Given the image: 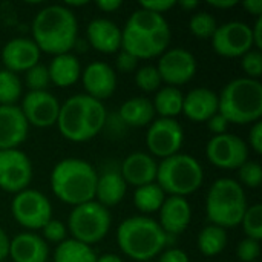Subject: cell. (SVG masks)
I'll list each match as a JSON object with an SVG mask.
<instances>
[{
  "label": "cell",
  "mask_w": 262,
  "mask_h": 262,
  "mask_svg": "<svg viewBox=\"0 0 262 262\" xmlns=\"http://www.w3.org/2000/svg\"><path fill=\"white\" fill-rule=\"evenodd\" d=\"M243 6L249 14L255 15L256 18L262 17V0H246Z\"/></svg>",
  "instance_id": "obj_46"
},
{
  "label": "cell",
  "mask_w": 262,
  "mask_h": 262,
  "mask_svg": "<svg viewBox=\"0 0 262 262\" xmlns=\"http://www.w3.org/2000/svg\"><path fill=\"white\" fill-rule=\"evenodd\" d=\"M117 243L127 258L147 262L163 253L167 235L158 221L147 216H130L118 226Z\"/></svg>",
  "instance_id": "obj_5"
},
{
  "label": "cell",
  "mask_w": 262,
  "mask_h": 262,
  "mask_svg": "<svg viewBox=\"0 0 262 262\" xmlns=\"http://www.w3.org/2000/svg\"><path fill=\"white\" fill-rule=\"evenodd\" d=\"M14 262H46L49 247L37 233H20L9 241V255Z\"/></svg>",
  "instance_id": "obj_24"
},
{
  "label": "cell",
  "mask_w": 262,
  "mask_h": 262,
  "mask_svg": "<svg viewBox=\"0 0 262 262\" xmlns=\"http://www.w3.org/2000/svg\"><path fill=\"white\" fill-rule=\"evenodd\" d=\"M32 37L40 52L69 54L78 41L77 17L64 5L46 6L34 17Z\"/></svg>",
  "instance_id": "obj_2"
},
{
  "label": "cell",
  "mask_w": 262,
  "mask_h": 262,
  "mask_svg": "<svg viewBox=\"0 0 262 262\" xmlns=\"http://www.w3.org/2000/svg\"><path fill=\"white\" fill-rule=\"evenodd\" d=\"M135 84L144 92H155L161 88L163 81L157 66H143L135 72Z\"/></svg>",
  "instance_id": "obj_36"
},
{
  "label": "cell",
  "mask_w": 262,
  "mask_h": 262,
  "mask_svg": "<svg viewBox=\"0 0 262 262\" xmlns=\"http://www.w3.org/2000/svg\"><path fill=\"white\" fill-rule=\"evenodd\" d=\"M97 180L98 173L88 161L66 158L54 166L51 189L60 201L75 207L95 200Z\"/></svg>",
  "instance_id": "obj_4"
},
{
  "label": "cell",
  "mask_w": 262,
  "mask_h": 262,
  "mask_svg": "<svg viewBox=\"0 0 262 262\" xmlns=\"http://www.w3.org/2000/svg\"><path fill=\"white\" fill-rule=\"evenodd\" d=\"M29 124L18 106H0V150L17 149L28 137Z\"/></svg>",
  "instance_id": "obj_19"
},
{
  "label": "cell",
  "mask_w": 262,
  "mask_h": 262,
  "mask_svg": "<svg viewBox=\"0 0 262 262\" xmlns=\"http://www.w3.org/2000/svg\"><path fill=\"white\" fill-rule=\"evenodd\" d=\"M184 141V130L175 118H158L149 124L146 146L150 157L169 158L180 154Z\"/></svg>",
  "instance_id": "obj_11"
},
{
  "label": "cell",
  "mask_w": 262,
  "mask_h": 262,
  "mask_svg": "<svg viewBox=\"0 0 262 262\" xmlns=\"http://www.w3.org/2000/svg\"><path fill=\"white\" fill-rule=\"evenodd\" d=\"M21 95V81L17 74L0 69V106H14Z\"/></svg>",
  "instance_id": "obj_32"
},
{
  "label": "cell",
  "mask_w": 262,
  "mask_h": 262,
  "mask_svg": "<svg viewBox=\"0 0 262 262\" xmlns=\"http://www.w3.org/2000/svg\"><path fill=\"white\" fill-rule=\"evenodd\" d=\"M183 100L184 95L178 88L164 86L158 89L152 104L155 114H160L161 118H175L183 112Z\"/></svg>",
  "instance_id": "obj_28"
},
{
  "label": "cell",
  "mask_w": 262,
  "mask_h": 262,
  "mask_svg": "<svg viewBox=\"0 0 262 262\" xmlns=\"http://www.w3.org/2000/svg\"><path fill=\"white\" fill-rule=\"evenodd\" d=\"M157 69L161 77V81L177 88L189 83L195 77L196 60L193 54L187 49L173 48L161 54Z\"/></svg>",
  "instance_id": "obj_15"
},
{
  "label": "cell",
  "mask_w": 262,
  "mask_h": 262,
  "mask_svg": "<svg viewBox=\"0 0 262 262\" xmlns=\"http://www.w3.org/2000/svg\"><path fill=\"white\" fill-rule=\"evenodd\" d=\"M91 46L103 54H115L121 49V29L107 18H94L86 28Z\"/></svg>",
  "instance_id": "obj_23"
},
{
  "label": "cell",
  "mask_w": 262,
  "mask_h": 262,
  "mask_svg": "<svg viewBox=\"0 0 262 262\" xmlns=\"http://www.w3.org/2000/svg\"><path fill=\"white\" fill-rule=\"evenodd\" d=\"M106 117V107L101 101L86 94H78L60 106L57 126L66 140L84 143L101 132Z\"/></svg>",
  "instance_id": "obj_3"
},
{
  "label": "cell",
  "mask_w": 262,
  "mask_h": 262,
  "mask_svg": "<svg viewBox=\"0 0 262 262\" xmlns=\"http://www.w3.org/2000/svg\"><path fill=\"white\" fill-rule=\"evenodd\" d=\"M241 66L243 71L246 72L247 78L252 80H259V77L262 75V54L261 51L252 49L247 54L243 55L241 60Z\"/></svg>",
  "instance_id": "obj_38"
},
{
  "label": "cell",
  "mask_w": 262,
  "mask_h": 262,
  "mask_svg": "<svg viewBox=\"0 0 262 262\" xmlns=\"http://www.w3.org/2000/svg\"><path fill=\"white\" fill-rule=\"evenodd\" d=\"M60 103L55 95L48 91L28 92L21 101L20 111L26 118L29 126H35L40 129L51 127L57 124Z\"/></svg>",
  "instance_id": "obj_16"
},
{
  "label": "cell",
  "mask_w": 262,
  "mask_h": 262,
  "mask_svg": "<svg viewBox=\"0 0 262 262\" xmlns=\"http://www.w3.org/2000/svg\"><path fill=\"white\" fill-rule=\"evenodd\" d=\"M97 262H124L120 256L114 253H104L101 256H97Z\"/></svg>",
  "instance_id": "obj_52"
},
{
  "label": "cell",
  "mask_w": 262,
  "mask_h": 262,
  "mask_svg": "<svg viewBox=\"0 0 262 262\" xmlns=\"http://www.w3.org/2000/svg\"><path fill=\"white\" fill-rule=\"evenodd\" d=\"M207 127L212 134L215 135H223V134H227V127H229V121L218 112L215 114L209 121H207Z\"/></svg>",
  "instance_id": "obj_43"
},
{
  "label": "cell",
  "mask_w": 262,
  "mask_h": 262,
  "mask_svg": "<svg viewBox=\"0 0 262 262\" xmlns=\"http://www.w3.org/2000/svg\"><path fill=\"white\" fill-rule=\"evenodd\" d=\"M206 157L220 169L235 170L249 160V146L243 138L233 134L215 135L206 146Z\"/></svg>",
  "instance_id": "obj_12"
},
{
  "label": "cell",
  "mask_w": 262,
  "mask_h": 262,
  "mask_svg": "<svg viewBox=\"0 0 262 262\" xmlns=\"http://www.w3.org/2000/svg\"><path fill=\"white\" fill-rule=\"evenodd\" d=\"M247 207L246 192L236 180L220 178L210 186L207 192V221L221 229L239 226Z\"/></svg>",
  "instance_id": "obj_7"
},
{
  "label": "cell",
  "mask_w": 262,
  "mask_h": 262,
  "mask_svg": "<svg viewBox=\"0 0 262 262\" xmlns=\"http://www.w3.org/2000/svg\"><path fill=\"white\" fill-rule=\"evenodd\" d=\"M207 3L212 8H218V9H230L238 5L236 0H209Z\"/></svg>",
  "instance_id": "obj_50"
},
{
  "label": "cell",
  "mask_w": 262,
  "mask_h": 262,
  "mask_svg": "<svg viewBox=\"0 0 262 262\" xmlns=\"http://www.w3.org/2000/svg\"><path fill=\"white\" fill-rule=\"evenodd\" d=\"M40 49L31 38L17 37L9 40L2 49V61L5 69L17 74L26 72L40 61Z\"/></svg>",
  "instance_id": "obj_17"
},
{
  "label": "cell",
  "mask_w": 262,
  "mask_h": 262,
  "mask_svg": "<svg viewBox=\"0 0 262 262\" xmlns=\"http://www.w3.org/2000/svg\"><path fill=\"white\" fill-rule=\"evenodd\" d=\"M155 117L154 104L149 98L134 97L124 101L120 107V118L124 124L132 127H144L152 123Z\"/></svg>",
  "instance_id": "obj_27"
},
{
  "label": "cell",
  "mask_w": 262,
  "mask_h": 262,
  "mask_svg": "<svg viewBox=\"0 0 262 262\" xmlns=\"http://www.w3.org/2000/svg\"><path fill=\"white\" fill-rule=\"evenodd\" d=\"M11 213L28 230H41L52 220V206L46 195L35 189H25L12 198Z\"/></svg>",
  "instance_id": "obj_10"
},
{
  "label": "cell",
  "mask_w": 262,
  "mask_h": 262,
  "mask_svg": "<svg viewBox=\"0 0 262 262\" xmlns=\"http://www.w3.org/2000/svg\"><path fill=\"white\" fill-rule=\"evenodd\" d=\"M41 230H43V239H46L49 243H55V244L63 243L66 239V235H68L66 226L61 221L54 220V218L51 221H48Z\"/></svg>",
  "instance_id": "obj_40"
},
{
  "label": "cell",
  "mask_w": 262,
  "mask_h": 262,
  "mask_svg": "<svg viewBox=\"0 0 262 262\" xmlns=\"http://www.w3.org/2000/svg\"><path fill=\"white\" fill-rule=\"evenodd\" d=\"M252 37H253V46L256 48V51H259L262 48V17L256 18L255 28L252 29Z\"/></svg>",
  "instance_id": "obj_48"
},
{
  "label": "cell",
  "mask_w": 262,
  "mask_h": 262,
  "mask_svg": "<svg viewBox=\"0 0 262 262\" xmlns=\"http://www.w3.org/2000/svg\"><path fill=\"white\" fill-rule=\"evenodd\" d=\"M198 250L204 256H216L220 255L226 246H227V233L226 229H221L218 226H207L204 227L198 235Z\"/></svg>",
  "instance_id": "obj_31"
},
{
  "label": "cell",
  "mask_w": 262,
  "mask_h": 262,
  "mask_svg": "<svg viewBox=\"0 0 262 262\" xmlns=\"http://www.w3.org/2000/svg\"><path fill=\"white\" fill-rule=\"evenodd\" d=\"M189 28H190V32L201 38V40H207V38H212L218 25H216V20L212 14L209 12H196L192 15L190 21H189Z\"/></svg>",
  "instance_id": "obj_34"
},
{
  "label": "cell",
  "mask_w": 262,
  "mask_h": 262,
  "mask_svg": "<svg viewBox=\"0 0 262 262\" xmlns=\"http://www.w3.org/2000/svg\"><path fill=\"white\" fill-rule=\"evenodd\" d=\"M32 180V164L28 155L18 149L0 150V189L18 193L28 189Z\"/></svg>",
  "instance_id": "obj_14"
},
{
  "label": "cell",
  "mask_w": 262,
  "mask_h": 262,
  "mask_svg": "<svg viewBox=\"0 0 262 262\" xmlns=\"http://www.w3.org/2000/svg\"><path fill=\"white\" fill-rule=\"evenodd\" d=\"M51 83L58 88H69L78 81L81 77V66L75 55L60 54L52 58L48 66Z\"/></svg>",
  "instance_id": "obj_26"
},
{
  "label": "cell",
  "mask_w": 262,
  "mask_h": 262,
  "mask_svg": "<svg viewBox=\"0 0 262 262\" xmlns=\"http://www.w3.org/2000/svg\"><path fill=\"white\" fill-rule=\"evenodd\" d=\"M178 5H180L184 11H187V12H190V11H193V9H196V8L200 6V3L195 2V0H181V2H178Z\"/></svg>",
  "instance_id": "obj_51"
},
{
  "label": "cell",
  "mask_w": 262,
  "mask_h": 262,
  "mask_svg": "<svg viewBox=\"0 0 262 262\" xmlns=\"http://www.w3.org/2000/svg\"><path fill=\"white\" fill-rule=\"evenodd\" d=\"M261 255V241L246 238L236 249V256L241 262H255Z\"/></svg>",
  "instance_id": "obj_39"
},
{
  "label": "cell",
  "mask_w": 262,
  "mask_h": 262,
  "mask_svg": "<svg viewBox=\"0 0 262 262\" xmlns=\"http://www.w3.org/2000/svg\"><path fill=\"white\" fill-rule=\"evenodd\" d=\"M249 143L252 146V149L261 155L262 154V123L258 121L253 124V127L250 129V135H249Z\"/></svg>",
  "instance_id": "obj_44"
},
{
  "label": "cell",
  "mask_w": 262,
  "mask_h": 262,
  "mask_svg": "<svg viewBox=\"0 0 262 262\" xmlns=\"http://www.w3.org/2000/svg\"><path fill=\"white\" fill-rule=\"evenodd\" d=\"M239 181L250 187V189H258L262 183V167L259 163L247 160L239 169H238Z\"/></svg>",
  "instance_id": "obj_37"
},
{
  "label": "cell",
  "mask_w": 262,
  "mask_h": 262,
  "mask_svg": "<svg viewBox=\"0 0 262 262\" xmlns=\"http://www.w3.org/2000/svg\"><path fill=\"white\" fill-rule=\"evenodd\" d=\"M81 81L86 95L98 100H107L117 89V75L112 66L104 61H94L81 72Z\"/></svg>",
  "instance_id": "obj_18"
},
{
  "label": "cell",
  "mask_w": 262,
  "mask_h": 262,
  "mask_svg": "<svg viewBox=\"0 0 262 262\" xmlns=\"http://www.w3.org/2000/svg\"><path fill=\"white\" fill-rule=\"evenodd\" d=\"M54 262H97V255L91 249V246L71 238L57 246Z\"/></svg>",
  "instance_id": "obj_29"
},
{
  "label": "cell",
  "mask_w": 262,
  "mask_h": 262,
  "mask_svg": "<svg viewBox=\"0 0 262 262\" xmlns=\"http://www.w3.org/2000/svg\"><path fill=\"white\" fill-rule=\"evenodd\" d=\"M177 5V2L173 0H149V2H140V8L150 11L154 14H160L163 15L164 12H167L169 9H172Z\"/></svg>",
  "instance_id": "obj_41"
},
{
  "label": "cell",
  "mask_w": 262,
  "mask_h": 262,
  "mask_svg": "<svg viewBox=\"0 0 262 262\" xmlns=\"http://www.w3.org/2000/svg\"><path fill=\"white\" fill-rule=\"evenodd\" d=\"M158 212V224L167 236L181 235L189 227L192 220V207L183 196H167Z\"/></svg>",
  "instance_id": "obj_21"
},
{
  "label": "cell",
  "mask_w": 262,
  "mask_h": 262,
  "mask_svg": "<svg viewBox=\"0 0 262 262\" xmlns=\"http://www.w3.org/2000/svg\"><path fill=\"white\" fill-rule=\"evenodd\" d=\"M218 112L233 124L258 123L262 117V84L247 77L229 81L218 95Z\"/></svg>",
  "instance_id": "obj_6"
},
{
  "label": "cell",
  "mask_w": 262,
  "mask_h": 262,
  "mask_svg": "<svg viewBox=\"0 0 262 262\" xmlns=\"http://www.w3.org/2000/svg\"><path fill=\"white\" fill-rule=\"evenodd\" d=\"M123 5L121 0H98L97 8L103 12H115Z\"/></svg>",
  "instance_id": "obj_47"
},
{
  "label": "cell",
  "mask_w": 262,
  "mask_h": 262,
  "mask_svg": "<svg viewBox=\"0 0 262 262\" xmlns=\"http://www.w3.org/2000/svg\"><path fill=\"white\" fill-rule=\"evenodd\" d=\"M244 233L247 238L261 241L262 239V206L261 204H253L246 209L244 216L241 220Z\"/></svg>",
  "instance_id": "obj_33"
},
{
  "label": "cell",
  "mask_w": 262,
  "mask_h": 262,
  "mask_svg": "<svg viewBox=\"0 0 262 262\" xmlns=\"http://www.w3.org/2000/svg\"><path fill=\"white\" fill-rule=\"evenodd\" d=\"M170 43V28L164 15L143 8L132 12L121 31V49L138 60H149L166 52Z\"/></svg>",
  "instance_id": "obj_1"
},
{
  "label": "cell",
  "mask_w": 262,
  "mask_h": 262,
  "mask_svg": "<svg viewBox=\"0 0 262 262\" xmlns=\"http://www.w3.org/2000/svg\"><path fill=\"white\" fill-rule=\"evenodd\" d=\"M84 5H88V2L86 0H81V2H66V8H69V6H84Z\"/></svg>",
  "instance_id": "obj_53"
},
{
  "label": "cell",
  "mask_w": 262,
  "mask_h": 262,
  "mask_svg": "<svg viewBox=\"0 0 262 262\" xmlns=\"http://www.w3.org/2000/svg\"><path fill=\"white\" fill-rule=\"evenodd\" d=\"M166 200V193L157 183H150L135 189L134 193V204L143 213H154L158 212Z\"/></svg>",
  "instance_id": "obj_30"
},
{
  "label": "cell",
  "mask_w": 262,
  "mask_h": 262,
  "mask_svg": "<svg viewBox=\"0 0 262 262\" xmlns=\"http://www.w3.org/2000/svg\"><path fill=\"white\" fill-rule=\"evenodd\" d=\"M138 64V58H135L132 54L126 52V51H120L118 57H117V68L123 72H132Z\"/></svg>",
  "instance_id": "obj_42"
},
{
  "label": "cell",
  "mask_w": 262,
  "mask_h": 262,
  "mask_svg": "<svg viewBox=\"0 0 262 262\" xmlns=\"http://www.w3.org/2000/svg\"><path fill=\"white\" fill-rule=\"evenodd\" d=\"M126 190H127V184L124 183L120 172L107 170L97 180L95 201L104 206L106 209L114 207L124 200Z\"/></svg>",
  "instance_id": "obj_25"
},
{
  "label": "cell",
  "mask_w": 262,
  "mask_h": 262,
  "mask_svg": "<svg viewBox=\"0 0 262 262\" xmlns=\"http://www.w3.org/2000/svg\"><path fill=\"white\" fill-rule=\"evenodd\" d=\"M190 121L207 123L218 114V94L209 88L192 89L183 100V112Z\"/></svg>",
  "instance_id": "obj_22"
},
{
  "label": "cell",
  "mask_w": 262,
  "mask_h": 262,
  "mask_svg": "<svg viewBox=\"0 0 262 262\" xmlns=\"http://www.w3.org/2000/svg\"><path fill=\"white\" fill-rule=\"evenodd\" d=\"M204 181V170L196 158L177 154L161 160L155 183L169 196H183L196 192Z\"/></svg>",
  "instance_id": "obj_8"
},
{
  "label": "cell",
  "mask_w": 262,
  "mask_h": 262,
  "mask_svg": "<svg viewBox=\"0 0 262 262\" xmlns=\"http://www.w3.org/2000/svg\"><path fill=\"white\" fill-rule=\"evenodd\" d=\"M25 81L26 86L29 88V92H38V91H46L51 84L48 66L37 63L31 69L26 71L25 74Z\"/></svg>",
  "instance_id": "obj_35"
},
{
  "label": "cell",
  "mask_w": 262,
  "mask_h": 262,
  "mask_svg": "<svg viewBox=\"0 0 262 262\" xmlns=\"http://www.w3.org/2000/svg\"><path fill=\"white\" fill-rule=\"evenodd\" d=\"M158 262H189V256L181 249H169L160 255Z\"/></svg>",
  "instance_id": "obj_45"
},
{
  "label": "cell",
  "mask_w": 262,
  "mask_h": 262,
  "mask_svg": "<svg viewBox=\"0 0 262 262\" xmlns=\"http://www.w3.org/2000/svg\"><path fill=\"white\" fill-rule=\"evenodd\" d=\"M212 46L221 57H243L253 48L252 28L244 21H227L216 28L212 37Z\"/></svg>",
  "instance_id": "obj_13"
},
{
  "label": "cell",
  "mask_w": 262,
  "mask_h": 262,
  "mask_svg": "<svg viewBox=\"0 0 262 262\" xmlns=\"http://www.w3.org/2000/svg\"><path fill=\"white\" fill-rule=\"evenodd\" d=\"M111 224L112 218L109 210L94 200L72 209L68 220V230L72 235V239L92 246L106 238Z\"/></svg>",
  "instance_id": "obj_9"
},
{
  "label": "cell",
  "mask_w": 262,
  "mask_h": 262,
  "mask_svg": "<svg viewBox=\"0 0 262 262\" xmlns=\"http://www.w3.org/2000/svg\"><path fill=\"white\" fill-rule=\"evenodd\" d=\"M9 238L6 235V232L0 227V262H3V259L9 255Z\"/></svg>",
  "instance_id": "obj_49"
},
{
  "label": "cell",
  "mask_w": 262,
  "mask_h": 262,
  "mask_svg": "<svg viewBox=\"0 0 262 262\" xmlns=\"http://www.w3.org/2000/svg\"><path fill=\"white\" fill-rule=\"evenodd\" d=\"M158 163L154 157L144 152H134L124 158L121 163L120 175L123 177L124 183L134 187H141L157 180Z\"/></svg>",
  "instance_id": "obj_20"
}]
</instances>
